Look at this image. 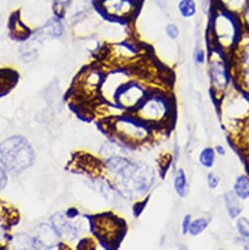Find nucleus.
<instances>
[{
	"instance_id": "nucleus-1",
	"label": "nucleus",
	"mask_w": 249,
	"mask_h": 250,
	"mask_svg": "<svg viewBox=\"0 0 249 250\" xmlns=\"http://www.w3.org/2000/svg\"><path fill=\"white\" fill-rule=\"evenodd\" d=\"M244 30L239 15L212 3L208 31L211 46H215L229 55Z\"/></svg>"
},
{
	"instance_id": "nucleus-2",
	"label": "nucleus",
	"mask_w": 249,
	"mask_h": 250,
	"mask_svg": "<svg viewBox=\"0 0 249 250\" xmlns=\"http://www.w3.org/2000/svg\"><path fill=\"white\" fill-rule=\"evenodd\" d=\"M107 166L109 171L116 176L117 184L124 194H144L153 184L154 173L148 166H143L119 156L110 158Z\"/></svg>"
},
{
	"instance_id": "nucleus-3",
	"label": "nucleus",
	"mask_w": 249,
	"mask_h": 250,
	"mask_svg": "<svg viewBox=\"0 0 249 250\" xmlns=\"http://www.w3.org/2000/svg\"><path fill=\"white\" fill-rule=\"evenodd\" d=\"M0 158L8 171L18 174L33 165L35 153L26 139L16 136L0 145Z\"/></svg>"
},
{
	"instance_id": "nucleus-4",
	"label": "nucleus",
	"mask_w": 249,
	"mask_h": 250,
	"mask_svg": "<svg viewBox=\"0 0 249 250\" xmlns=\"http://www.w3.org/2000/svg\"><path fill=\"white\" fill-rule=\"evenodd\" d=\"M233 76L238 85L249 93V31L244 30L236 46L229 54Z\"/></svg>"
},
{
	"instance_id": "nucleus-5",
	"label": "nucleus",
	"mask_w": 249,
	"mask_h": 250,
	"mask_svg": "<svg viewBox=\"0 0 249 250\" xmlns=\"http://www.w3.org/2000/svg\"><path fill=\"white\" fill-rule=\"evenodd\" d=\"M95 7L112 21L128 22L134 19L142 7L140 0H96Z\"/></svg>"
},
{
	"instance_id": "nucleus-6",
	"label": "nucleus",
	"mask_w": 249,
	"mask_h": 250,
	"mask_svg": "<svg viewBox=\"0 0 249 250\" xmlns=\"http://www.w3.org/2000/svg\"><path fill=\"white\" fill-rule=\"evenodd\" d=\"M228 54L211 46L208 58V71L212 88L216 94H222L228 83Z\"/></svg>"
},
{
	"instance_id": "nucleus-7",
	"label": "nucleus",
	"mask_w": 249,
	"mask_h": 250,
	"mask_svg": "<svg viewBox=\"0 0 249 250\" xmlns=\"http://www.w3.org/2000/svg\"><path fill=\"white\" fill-rule=\"evenodd\" d=\"M170 111L171 106L166 97L152 95L141 103L138 109V115L142 121L159 124L167 119Z\"/></svg>"
},
{
	"instance_id": "nucleus-8",
	"label": "nucleus",
	"mask_w": 249,
	"mask_h": 250,
	"mask_svg": "<svg viewBox=\"0 0 249 250\" xmlns=\"http://www.w3.org/2000/svg\"><path fill=\"white\" fill-rule=\"evenodd\" d=\"M115 128L118 136L124 141L132 144H140L148 138L149 131L142 123L131 119H120L116 122Z\"/></svg>"
},
{
	"instance_id": "nucleus-9",
	"label": "nucleus",
	"mask_w": 249,
	"mask_h": 250,
	"mask_svg": "<svg viewBox=\"0 0 249 250\" xmlns=\"http://www.w3.org/2000/svg\"><path fill=\"white\" fill-rule=\"evenodd\" d=\"M117 101L124 107L133 108L143 102L145 97V91L136 83L124 85V87L117 93Z\"/></svg>"
},
{
	"instance_id": "nucleus-10",
	"label": "nucleus",
	"mask_w": 249,
	"mask_h": 250,
	"mask_svg": "<svg viewBox=\"0 0 249 250\" xmlns=\"http://www.w3.org/2000/svg\"><path fill=\"white\" fill-rule=\"evenodd\" d=\"M65 30L64 24L59 17L50 19L45 25L38 32L37 36L39 39H54L59 38L63 35Z\"/></svg>"
},
{
	"instance_id": "nucleus-11",
	"label": "nucleus",
	"mask_w": 249,
	"mask_h": 250,
	"mask_svg": "<svg viewBox=\"0 0 249 250\" xmlns=\"http://www.w3.org/2000/svg\"><path fill=\"white\" fill-rule=\"evenodd\" d=\"M212 1L213 4L239 16L249 6V0H212Z\"/></svg>"
},
{
	"instance_id": "nucleus-12",
	"label": "nucleus",
	"mask_w": 249,
	"mask_h": 250,
	"mask_svg": "<svg viewBox=\"0 0 249 250\" xmlns=\"http://www.w3.org/2000/svg\"><path fill=\"white\" fill-rule=\"evenodd\" d=\"M177 11L180 17L184 20L193 19L198 12L197 1L196 0H179Z\"/></svg>"
},
{
	"instance_id": "nucleus-13",
	"label": "nucleus",
	"mask_w": 249,
	"mask_h": 250,
	"mask_svg": "<svg viewBox=\"0 0 249 250\" xmlns=\"http://www.w3.org/2000/svg\"><path fill=\"white\" fill-rule=\"evenodd\" d=\"M224 200L228 216L231 219L237 218L242 211V204L240 198L234 193V191H228L225 193Z\"/></svg>"
},
{
	"instance_id": "nucleus-14",
	"label": "nucleus",
	"mask_w": 249,
	"mask_h": 250,
	"mask_svg": "<svg viewBox=\"0 0 249 250\" xmlns=\"http://www.w3.org/2000/svg\"><path fill=\"white\" fill-rule=\"evenodd\" d=\"M233 191L240 200L249 198V177L246 175H240L237 177L233 185Z\"/></svg>"
},
{
	"instance_id": "nucleus-15",
	"label": "nucleus",
	"mask_w": 249,
	"mask_h": 250,
	"mask_svg": "<svg viewBox=\"0 0 249 250\" xmlns=\"http://www.w3.org/2000/svg\"><path fill=\"white\" fill-rule=\"evenodd\" d=\"M175 189L176 192L180 197H186L188 194V184H187V175L184 169H179L176 177H175V182H174Z\"/></svg>"
},
{
	"instance_id": "nucleus-16",
	"label": "nucleus",
	"mask_w": 249,
	"mask_h": 250,
	"mask_svg": "<svg viewBox=\"0 0 249 250\" xmlns=\"http://www.w3.org/2000/svg\"><path fill=\"white\" fill-rule=\"evenodd\" d=\"M215 150L212 147L204 148L199 155V162L205 168H212L215 162Z\"/></svg>"
},
{
	"instance_id": "nucleus-17",
	"label": "nucleus",
	"mask_w": 249,
	"mask_h": 250,
	"mask_svg": "<svg viewBox=\"0 0 249 250\" xmlns=\"http://www.w3.org/2000/svg\"><path fill=\"white\" fill-rule=\"evenodd\" d=\"M11 31L17 39H25L29 36V30L18 17L13 18L11 23Z\"/></svg>"
},
{
	"instance_id": "nucleus-18",
	"label": "nucleus",
	"mask_w": 249,
	"mask_h": 250,
	"mask_svg": "<svg viewBox=\"0 0 249 250\" xmlns=\"http://www.w3.org/2000/svg\"><path fill=\"white\" fill-rule=\"evenodd\" d=\"M207 227H208V221L205 218H198L194 221H191L188 229V233L192 236H196L201 232H203Z\"/></svg>"
},
{
	"instance_id": "nucleus-19",
	"label": "nucleus",
	"mask_w": 249,
	"mask_h": 250,
	"mask_svg": "<svg viewBox=\"0 0 249 250\" xmlns=\"http://www.w3.org/2000/svg\"><path fill=\"white\" fill-rule=\"evenodd\" d=\"M236 229L243 238H249V220L246 217H240L236 222Z\"/></svg>"
},
{
	"instance_id": "nucleus-20",
	"label": "nucleus",
	"mask_w": 249,
	"mask_h": 250,
	"mask_svg": "<svg viewBox=\"0 0 249 250\" xmlns=\"http://www.w3.org/2000/svg\"><path fill=\"white\" fill-rule=\"evenodd\" d=\"M165 35L171 41H176L180 38L181 30L176 23H168L165 26Z\"/></svg>"
},
{
	"instance_id": "nucleus-21",
	"label": "nucleus",
	"mask_w": 249,
	"mask_h": 250,
	"mask_svg": "<svg viewBox=\"0 0 249 250\" xmlns=\"http://www.w3.org/2000/svg\"><path fill=\"white\" fill-rule=\"evenodd\" d=\"M206 52L204 50V48L202 47H196L194 49V52H193V59H194V62L196 63V65L200 66V65H203L205 62H206Z\"/></svg>"
},
{
	"instance_id": "nucleus-22",
	"label": "nucleus",
	"mask_w": 249,
	"mask_h": 250,
	"mask_svg": "<svg viewBox=\"0 0 249 250\" xmlns=\"http://www.w3.org/2000/svg\"><path fill=\"white\" fill-rule=\"evenodd\" d=\"M207 184L211 189H215L220 184V179L214 173H209L207 176Z\"/></svg>"
},
{
	"instance_id": "nucleus-23",
	"label": "nucleus",
	"mask_w": 249,
	"mask_h": 250,
	"mask_svg": "<svg viewBox=\"0 0 249 250\" xmlns=\"http://www.w3.org/2000/svg\"><path fill=\"white\" fill-rule=\"evenodd\" d=\"M240 19L242 21V24L244 26L245 30L249 31V6L241 13Z\"/></svg>"
},
{
	"instance_id": "nucleus-24",
	"label": "nucleus",
	"mask_w": 249,
	"mask_h": 250,
	"mask_svg": "<svg viewBox=\"0 0 249 250\" xmlns=\"http://www.w3.org/2000/svg\"><path fill=\"white\" fill-rule=\"evenodd\" d=\"M190 223H191V216H190V215H187V216L184 218V221H183V224H182L183 232H184L185 234L188 232V229H189Z\"/></svg>"
},
{
	"instance_id": "nucleus-25",
	"label": "nucleus",
	"mask_w": 249,
	"mask_h": 250,
	"mask_svg": "<svg viewBox=\"0 0 249 250\" xmlns=\"http://www.w3.org/2000/svg\"><path fill=\"white\" fill-rule=\"evenodd\" d=\"M6 184H7L6 173H5V171L1 167H0V190L5 188Z\"/></svg>"
},
{
	"instance_id": "nucleus-26",
	"label": "nucleus",
	"mask_w": 249,
	"mask_h": 250,
	"mask_svg": "<svg viewBox=\"0 0 249 250\" xmlns=\"http://www.w3.org/2000/svg\"><path fill=\"white\" fill-rule=\"evenodd\" d=\"M154 2L160 10H166L168 7V0H154Z\"/></svg>"
},
{
	"instance_id": "nucleus-27",
	"label": "nucleus",
	"mask_w": 249,
	"mask_h": 250,
	"mask_svg": "<svg viewBox=\"0 0 249 250\" xmlns=\"http://www.w3.org/2000/svg\"><path fill=\"white\" fill-rule=\"evenodd\" d=\"M215 150L216 152L219 154V155H225L226 154V149L222 146H217L215 147Z\"/></svg>"
}]
</instances>
